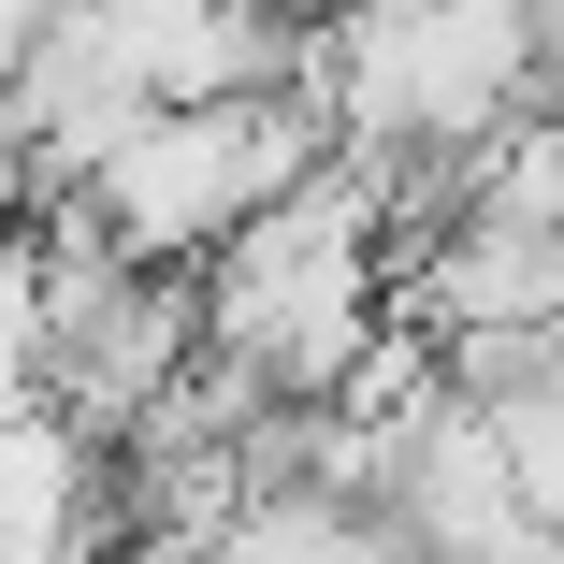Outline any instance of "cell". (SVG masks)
I'll return each mask as SVG.
<instances>
[{
    "label": "cell",
    "instance_id": "obj_1",
    "mask_svg": "<svg viewBox=\"0 0 564 564\" xmlns=\"http://www.w3.org/2000/svg\"><path fill=\"white\" fill-rule=\"evenodd\" d=\"M492 464H507L521 521L564 535V391H507V405H492Z\"/></svg>",
    "mask_w": 564,
    "mask_h": 564
}]
</instances>
